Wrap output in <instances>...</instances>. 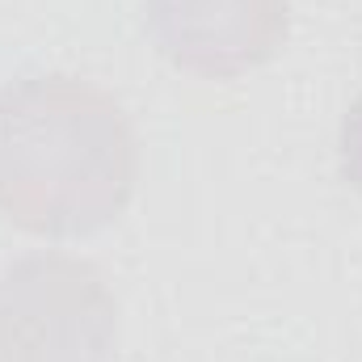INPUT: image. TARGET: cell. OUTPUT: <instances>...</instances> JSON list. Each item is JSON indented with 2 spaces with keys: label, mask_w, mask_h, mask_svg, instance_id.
Returning <instances> with one entry per match:
<instances>
[{
  "label": "cell",
  "mask_w": 362,
  "mask_h": 362,
  "mask_svg": "<svg viewBox=\"0 0 362 362\" xmlns=\"http://www.w3.org/2000/svg\"><path fill=\"white\" fill-rule=\"evenodd\" d=\"M139 173L122 105L81 76L47 72L0 89V211L38 236L114 223Z\"/></svg>",
  "instance_id": "6da1fadb"
},
{
  "label": "cell",
  "mask_w": 362,
  "mask_h": 362,
  "mask_svg": "<svg viewBox=\"0 0 362 362\" xmlns=\"http://www.w3.org/2000/svg\"><path fill=\"white\" fill-rule=\"evenodd\" d=\"M118 303L97 266L38 253L0 274V362H105Z\"/></svg>",
  "instance_id": "7a4b0ae2"
},
{
  "label": "cell",
  "mask_w": 362,
  "mask_h": 362,
  "mask_svg": "<svg viewBox=\"0 0 362 362\" xmlns=\"http://www.w3.org/2000/svg\"><path fill=\"white\" fill-rule=\"evenodd\" d=\"M286 13V0H148L144 25L177 68L228 81L278 55Z\"/></svg>",
  "instance_id": "3957f363"
},
{
  "label": "cell",
  "mask_w": 362,
  "mask_h": 362,
  "mask_svg": "<svg viewBox=\"0 0 362 362\" xmlns=\"http://www.w3.org/2000/svg\"><path fill=\"white\" fill-rule=\"evenodd\" d=\"M337 152H341V177L362 194V93L354 97V105H350L346 118H341Z\"/></svg>",
  "instance_id": "277c9868"
}]
</instances>
